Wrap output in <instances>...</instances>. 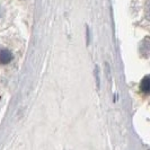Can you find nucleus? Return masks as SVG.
Returning <instances> with one entry per match:
<instances>
[{
	"label": "nucleus",
	"instance_id": "f257e3e1",
	"mask_svg": "<svg viewBox=\"0 0 150 150\" xmlns=\"http://www.w3.org/2000/svg\"><path fill=\"white\" fill-rule=\"evenodd\" d=\"M140 54L143 58H149L150 57V38H144L140 43L139 46Z\"/></svg>",
	"mask_w": 150,
	"mask_h": 150
},
{
	"label": "nucleus",
	"instance_id": "f03ea898",
	"mask_svg": "<svg viewBox=\"0 0 150 150\" xmlns=\"http://www.w3.org/2000/svg\"><path fill=\"white\" fill-rule=\"evenodd\" d=\"M13 58H14V55H13V53L10 52L9 50H6V49L0 50V63L1 64L9 63L10 61L13 60Z\"/></svg>",
	"mask_w": 150,
	"mask_h": 150
},
{
	"label": "nucleus",
	"instance_id": "7ed1b4c3",
	"mask_svg": "<svg viewBox=\"0 0 150 150\" xmlns=\"http://www.w3.org/2000/svg\"><path fill=\"white\" fill-rule=\"evenodd\" d=\"M140 88H141V90H142L144 94L150 95V76H146L142 80H141Z\"/></svg>",
	"mask_w": 150,
	"mask_h": 150
},
{
	"label": "nucleus",
	"instance_id": "20e7f679",
	"mask_svg": "<svg viewBox=\"0 0 150 150\" xmlns=\"http://www.w3.org/2000/svg\"><path fill=\"white\" fill-rule=\"evenodd\" d=\"M144 14H146V18L150 21V0L146 4V10H144Z\"/></svg>",
	"mask_w": 150,
	"mask_h": 150
}]
</instances>
